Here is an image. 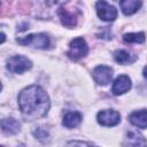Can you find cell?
I'll return each instance as SVG.
<instances>
[{
    "label": "cell",
    "instance_id": "cell-1",
    "mask_svg": "<svg viewBox=\"0 0 147 147\" xmlns=\"http://www.w3.org/2000/svg\"><path fill=\"white\" fill-rule=\"evenodd\" d=\"M18 106L26 119H37L45 116L49 109L47 93L38 85L25 87L18 94Z\"/></svg>",
    "mask_w": 147,
    "mask_h": 147
},
{
    "label": "cell",
    "instance_id": "cell-2",
    "mask_svg": "<svg viewBox=\"0 0 147 147\" xmlns=\"http://www.w3.org/2000/svg\"><path fill=\"white\" fill-rule=\"evenodd\" d=\"M17 42L20 45H24V46L28 45V46H32V47L41 48V49H46L51 45V40L48 36L45 33H32L24 38H18Z\"/></svg>",
    "mask_w": 147,
    "mask_h": 147
},
{
    "label": "cell",
    "instance_id": "cell-3",
    "mask_svg": "<svg viewBox=\"0 0 147 147\" xmlns=\"http://www.w3.org/2000/svg\"><path fill=\"white\" fill-rule=\"evenodd\" d=\"M88 53V47H87V44L86 41L78 37V38H75L74 40H71L70 45H69V51L67 52V55L74 60V61H77L84 56H86V54Z\"/></svg>",
    "mask_w": 147,
    "mask_h": 147
},
{
    "label": "cell",
    "instance_id": "cell-4",
    "mask_svg": "<svg viewBox=\"0 0 147 147\" xmlns=\"http://www.w3.org/2000/svg\"><path fill=\"white\" fill-rule=\"evenodd\" d=\"M31 67V61L23 55H15L7 61V69L14 74H23Z\"/></svg>",
    "mask_w": 147,
    "mask_h": 147
},
{
    "label": "cell",
    "instance_id": "cell-5",
    "mask_svg": "<svg viewBox=\"0 0 147 147\" xmlns=\"http://www.w3.org/2000/svg\"><path fill=\"white\" fill-rule=\"evenodd\" d=\"M96 119L103 126H114L121 122V115L114 109H106L98 113Z\"/></svg>",
    "mask_w": 147,
    "mask_h": 147
},
{
    "label": "cell",
    "instance_id": "cell-6",
    "mask_svg": "<svg viewBox=\"0 0 147 147\" xmlns=\"http://www.w3.org/2000/svg\"><path fill=\"white\" fill-rule=\"evenodd\" d=\"M96 13H98V16L106 21V22H113L116 17H117V9L109 5L108 2L106 1H98L96 2Z\"/></svg>",
    "mask_w": 147,
    "mask_h": 147
},
{
    "label": "cell",
    "instance_id": "cell-7",
    "mask_svg": "<svg viewBox=\"0 0 147 147\" xmlns=\"http://www.w3.org/2000/svg\"><path fill=\"white\" fill-rule=\"evenodd\" d=\"M93 79L99 85H107L113 77V69L108 65H98L92 72Z\"/></svg>",
    "mask_w": 147,
    "mask_h": 147
},
{
    "label": "cell",
    "instance_id": "cell-8",
    "mask_svg": "<svg viewBox=\"0 0 147 147\" xmlns=\"http://www.w3.org/2000/svg\"><path fill=\"white\" fill-rule=\"evenodd\" d=\"M59 16L62 24L67 28H74L77 24V14L74 9L67 8L65 6L59 9Z\"/></svg>",
    "mask_w": 147,
    "mask_h": 147
},
{
    "label": "cell",
    "instance_id": "cell-9",
    "mask_svg": "<svg viewBox=\"0 0 147 147\" xmlns=\"http://www.w3.org/2000/svg\"><path fill=\"white\" fill-rule=\"evenodd\" d=\"M123 147H147V141L137 131H129L125 136Z\"/></svg>",
    "mask_w": 147,
    "mask_h": 147
},
{
    "label": "cell",
    "instance_id": "cell-10",
    "mask_svg": "<svg viewBox=\"0 0 147 147\" xmlns=\"http://www.w3.org/2000/svg\"><path fill=\"white\" fill-rule=\"evenodd\" d=\"M130 88H131V79H130V77L126 76V75H121L113 83L111 92L115 95H119V94H123V93L127 92Z\"/></svg>",
    "mask_w": 147,
    "mask_h": 147
},
{
    "label": "cell",
    "instance_id": "cell-11",
    "mask_svg": "<svg viewBox=\"0 0 147 147\" xmlns=\"http://www.w3.org/2000/svg\"><path fill=\"white\" fill-rule=\"evenodd\" d=\"M129 121L131 124L139 129H146L147 127V109H140L137 111H133L129 116Z\"/></svg>",
    "mask_w": 147,
    "mask_h": 147
},
{
    "label": "cell",
    "instance_id": "cell-12",
    "mask_svg": "<svg viewBox=\"0 0 147 147\" xmlns=\"http://www.w3.org/2000/svg\"><path fill=\"white\" fill-rule=\"evenodd\" d=\"M21 124L15 118H3L1 121V130L5 134H16L20 131Z\"/></svg>",
    "mask_w": 147,
    "mask_h": 147
},
{
    "label": "cell",
    "instance_id": "cell-13",
    "mask_svg": "<svg viewBox=\"0 0 147 147\" xmlns=\"http://www.w3.org/2000/svg\"><path fill=\"white\" fill-rule=\"evenodd\" d=\"M82 122V114L78 111H68L64 116H63V121L62 124L65 127H76L79 123Z\"/></svg>",
    "mask_w": 147,
    "mask_h": 147
},
{
    "label": "cell",
    "instance_id": "cell-14",
    "mask_svg": "<svg viewBox=\"0 0 147 147\" xmlns=\"http://www.w3.org/2000/svg\"><path fill=\"white\" fill-rule=\"evenodd\" d=\"M141 1L138 0H124L119 2V6L122 8V11L125 15H132L134 14L137 10H139V8L141 7Z\"/></svg>",
    "mask_w": 147,
    "mask_h": 147
},
{
    "label": "cell",
    "instance_id": "cell-15",
    "mask_svg": "<svg viewBox=\"0 0 147 147\" xmlns=\"http://www.w3.org/2000/svg\"><path fill=\"white\" fill-rule=\"evenodd\" d=\"M114 59L117 63L121 64H127V63H132L136 60V56L130 54L127 51L124 49H118L114 53Z\"/></svg>",
    "mask_w": 147,
    "mask_h": 147
},
{
    "label": "cell",
    "instance_id": "cell-16",
    "mask_svg": "<svg viewBox=\"0 0 147 147\" xmlns=\"http://www.w3.org/2000/svg\"><path fill=\"white\" fill-rule=\"evenodd\" d=\"M123 40L125 42H134L141 44L145 41V33L144 32H136V33H126L123 36Z\"/></svg>",
    "mask_w": 147,
    "mask_h": 147
},
{
    "label": "cell",
    "instance_id": "cell-17",
    "mask_svg": "<svg viewBox=\"0 0 147 147\" xmlns=\"http://www.w3.org/2000/svg\"><path fill=\"white\" fill-rule=\"evenodd\" d=\"M33 134H34L36 138H38V139H39L40 141H42V142H46V141L48 140V138H49L48 131H47L46 129H44V127H38L37 130L33 131Z\"/></svg>",
    "mask_w": 147,
    "mask_h": 147
},
{
    "label": "cell",
    "instance_id": "cell-18",
    "mask_svg": "<svg viewBox=\"0 0 147 147\" xmlns=\"http://www.w3.org/2000/svg\"><path fill=\"white\" fill-rule=\"evenodd\" d=\"M63 147H96L90 142H85V141H69L68 144H65Z\"/></svg>",
    "mask_w": 147,
    "mask_h": 147
},
{
    "label": "cell",
    "instance_id": "cell-19",
    "mask_svg": "<svg viewBox=\"0 0 147 147\" xmlns=\"http://www.w3.org/2000/svg\"><path fill=\"white\" fill-rule=\"evenodd\" d=\"M142 74H144V77L147 79V65L144 68V72H142Z\"/></svg>",
    "mask_w": 147,
    "mask_h": 147
},
{
    "label": "cell",
    "instance_id": "cell-20",
    "mask_svg": "<svg viewBox=\"0 0 147 147\" xmlns=\"http://www.w3.org/2000/svg\"><path fill=\"white\" fill-rule=\"evenodd\" d=\"M17 147H25V146H24V145H23V144H21V145H18V146H17Z\"/></svg>",
    "mask_w": 147,
    "mask_h": 147
}]
</instances>
